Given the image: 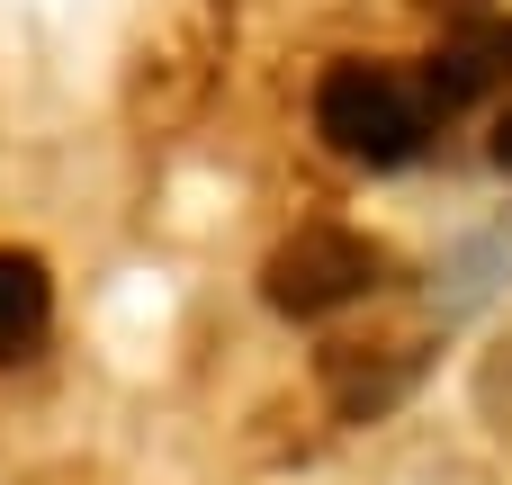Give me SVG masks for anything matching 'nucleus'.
<instances>
[{
    "label": "nucleus",
    "mask_w": 512,
    "mask_h": 485,
    "mask_svg": "<svg viewBox=\"0 0 512 485\" xmlns=\"http://www.w3.org/2000/svg\"><path fill=\"white\" fill-rule=\"evenodd\" d=\"M441 126V99L423 90V72L405 63H369V54H342L324 81H315V135L342 153V162H369V171H396L432 144Z\"/></svg>",
    "instance_id": "f257e3e1"
},
{
    "label": "nucleus",
    "mask_w": 512,
    "mask_h": 485,
    "mask_svg": "<svg viewBox=\"0 0 512 485\" xmlns=\"http://www.w3.org/2000/svg\"><path fill=\"white\" fill-rule=\"evenodd\" d=\"M387 243H369V234H351V225H306V234H288L270 261H261V297L279 306V315H297V324H315V315H333V306H360L369 288H387Z\"/></svg>",
    "instance_id": "f03ea898"
},
{
    "label": "nucleus",
    "mask_w": 512,
    "mask_h": 485,
    "mask_svg": "<svg viewBox=\"0 0 512 485\" xmlns=\"http://www.w3.org/2000/svg\"><path fill=\"white\" fill-rule=\"evenodd\" d=\"M495 81H512V18H477V27H459V36H441V54L423 63V90L441 99V117L468 108V99L495 90Z\"/></svg>",
    "instance_id": "7ed1b4c3"
},
{
    "label": "nucleus",
    "mask_w": 512,
    "mask_h": 485,
    "mask_svg": "<svg viewBox=\"0 0 512 485\" xmlns=\"http://www.w3.org/2000/svg\"><path fill=\"white\" fill-rule=\"evenodd\" d=\"M45 315H54V279H45V261L0 243V351H27V342L45 333Z\"/></svg>",
    "instance_id": "20e7f679"
},
{
    "label": "nucleus",
    "mask_w": 512,
    "mask_h": 485,
    "mask_svg": "<svg viewBox=\"0 0 512 485\" xmlns=\"http://www.w3.org/2000/svg\"><path fill=\"white\" fill-rule=\"evenodd\" d=\"M495 162H504V171H512V108H504V117H495Z\"/></svg>",
    "instance_id": "39448f33"
}]
</instances>
